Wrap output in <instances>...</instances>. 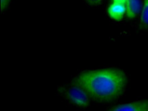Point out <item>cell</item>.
<instances>
[{
  "instance_id": "obj_1",
  "label": "cell",
  "mask_w": 148,
  "mask_h": 111,
  "mask_svg": "<svg viewBox=\"0 0 148 111\" xmlns=\"http://www.w3.org/2000/svg\"><path fill=\"white\" fill-rule=\"evenodd\" d=\"M127 84L125 73L117 68L84 71L73 79L72 84L82 88L90 98L112 101L120 96Z\"/></svg>"
},
{
  "instance_id": "obj_2",
  "label": "cell",
  "mask_w": 148,
  "mask_h": 111,
  "mask_svg": "<svg viewBox=\"0 0 148 111\" xmlns=\"http://www.w3.org/2000/svg\"><path fill=\"white\" fill-rule=\"evenodd\" d=\"M63 89L62 93L74 104L80 107H87L90 104V97L82 88L73 84L71 87Z\"/></svg>"
},
{
  "instance_id": "obj_3",
  "label": "cell",
  "mask_w": 148,
  "mask_h": 111,
  "mask_svg": "<svg viewBox=\"0 0 148 111\" xmlns=\"http://www.w3.org/2000/svg\"><path fill=\"white\" fill-rule=\"evenodd\" d=\"M109 111H148V100H141L113 107Z\"/></svg>"
},
{
  "instance_id": "obj_4",
  "label": "cell",
  "mask_w": 148,
  "mask_h": 111,
  "mask_svg": "<svg viewBox=\"0 0 148 111\" xmlns=\"http://www.w3.org/2000/svg\"><path fill=\"white\" fill-rule=\"evenodd\" d=\"M126 13V7L124 3L113 2L108 8V14L110 17L115 20H121Z\"/></svg>"
},
{
  "instance_id": "obj_5",
  "label": "cell",
  "mask_w": 148,
  "mask_h": 111,
  "mask_svg": "<svg viewBox=\"0 0 148 111\" xmlns=\"http://www.w3.org/2000/svg\"><path fill=\"white\" fill-rule=\"evenodd\" d=\"M126 14L128 18H134L141 10V2L139 0H127L125 3Z\"/></svg>"
},
{
  "instance_id": "obj_6",
  "label": "cell",
  "mask_w": 148,
  "mask_h": 111,
  "mask_svg": "<svg viewBox=\"0 0 148 111\" xmlns=\"http://www.w3.org/2000/svg\"><path fill=\"white\" fill-rule=\"evenodd\" d=\"M140 27L141 29L148 31V0H145L141 16L140 18Z\"/></svg>"
},
{
  "instance_id": "obj_7",
  "label": "cell",
  "mask_w": 148,
  "mask_h": 111,
  "mask_svg": "<svg viewBox=\"0 0 148 111\" xmlns=\"http://www.w3.org/2000/svg\"><path fill=\"white\" fill-rule=\"evenodd\" d=\"M87 3L92 5H98L102 2L103 0H85Z\"/></svg>"
},
{
  "instance_id": "obj_8",
  "label": "cell",
  "mask_w": 148,
  "mask_h": 111,
  "mask_svg": "<svg viewBox=\"0 0 148 111\" xmlns=\"http://www.w3.org/2000/svg\"><path fill=\"white\" fill-rule=\"evenodd\" d=\"M10 0H1V10H5L9 5Z\"/></svg>"
},
{
  "instance_id": "obj_9",
  "label": "cell",
  "mask_w": 148,
  "mask_h": 111,
  "mask_svg": "<svg viewBox=\"0 0 148 111\" xmlns=\"http://www.w3.org/2000/svg\"><path fill=\"white\" fill-rule=\"evenodd\" d=\"M126 1H127V0H113V2L124 3V4H125V3H126Z\"/></svg>"
}]
</instances>
